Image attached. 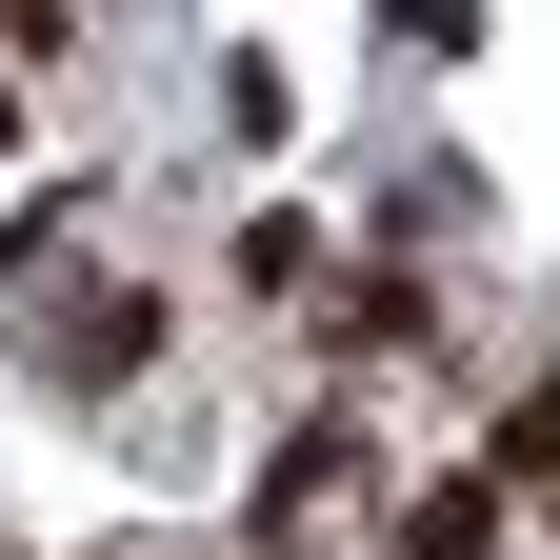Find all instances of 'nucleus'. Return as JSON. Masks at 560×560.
I'll list each match as a JSON object with an SVG mask.
<instances>
[{
  "mask_svg": "<svg viewBox=\"0 0 560 560\" xmlns=\"http://www.w3.org/2000/svg\"><path fill=\"white\" fill-rule=\"evenodd\" d=\"M400 560H501V480H420V501H400Z\"/></svg>",
  "mask_w": 560,
  "mask_h": 560,
  "instance_id": "obj_1",
  "label": "nucleus"
}]
</instances>
